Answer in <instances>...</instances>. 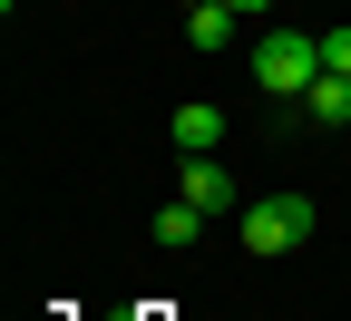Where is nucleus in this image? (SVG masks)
Returning a JSON list of instances; mask_svg holds the SVG:
<instances>
[{
    "mask_svg": "<svg viewBox=\"0 0 351 321\" xmlns=\"http://www.w3.org/2000/svg\"><path fill=\"white\" fill-rule=\"evenodd\" d=\"M313 78H322V29H263L254 39V88H263V98L302 107Z\"/></svg>",
    "mask_w": 351,
    "mask_h": 321,
    "instance_id": "1",
    "label": "nucleus"
},
{
    "mask_svg": "<svg viewBox=\"0 0 351 321\" xmlns=\"http://www.w3.org/2000/svg\"><path fill=\"white\" fill-rule=\"evenodd\" d=\"M302 234H313V195H254L244 205V244L254 253H293Z\"/></svg>",
    "mask_w": 351,
    "mask_h": 321,
    "instance_id": "2",
    "label": "nucleus"
},
{
    "mask_svg": "<svg viewBox=\"0 0 351 321\" xmlns=\"http://www.w3.org/2000/svg\"><path fill=\"white\" fill-rule=\"evenodd\" d=\"M176 195H186L195 214H234V175H225V156H186V175H176Z\"/></svg>",
    "mask_w": 351,
    "mask_h": 321,
    "instance_id": "3",
    "label": "nucleus"
},
{
    "mask_svg": "<svg viewBox=\"0 0 351 321\" xmlns=\"http://www.w3.org/2000/svg\"><path fill=\"white\" fill-rule=\"evenodd\" d=\"M176 146H186V156H215V146H225V107L186 98V107H176Z\"/></svg>",
    "mask_w": 351,
    "mask_h": 321,
    "instance_id": "4",
    "label": "nucleus"
},
{
    "mask_svg": "<svg viewBox=\"0 0 351 321\" xmlns=\"http://www.w3.org/2000/svg\"><path fill=\"white\" fill-rule=\"evenodd\" d=\"M205 224H215V214H195L186 195H166V205H156V224H147V244H166V253H186V244L205 234Z\"/></svg>",
    "mask_w": 351,
    "mask_h": 321,
    "instance_id": "5",
    "label": "nucleus"
},
{
    "mask_svg": "<svg viewBox=\"0 0 351 321\" xmlns=\"http://www.w3.org/2000/svg\"><path fill=\"white\" fill-rule=\"evenodd\" d=\"M302 127H351V78H313V98H302Z\"/></svg>",
    "mask_w": 351,
    "mask_h": 321,
    "instance_id": "6",
    "label": "nucleus"
},
{
    "mask_svg": "<svg viewBox=\"0 0 351 321\" xmlns=\"http://www.w3.org/2000/svg\"><path fill=\"white\" fill-rule=\"evenodd\" d=\"M186 49H234V10H225V0H205V10H186Z\"/></svg>",
    "mask_w": 351,
    "mask_h": 321,
    "instance_id": "7",
    "label": "nucleus"
},
{
    "mask_svg": "<svg viewBox=\"0 0 351 321\" xmlns=\"http://www.w3.org/2000/svg\"><path fill=\"white\" fill-rule=\"evenodd\" d=\"M322 68H332V78H351V20H332V29H322Z\"/></svg>",
    "mask_w": 351,
    "mask_h": 321,
    "instance_id": "8",
    "label": "nucleus"
},
{
    "mask_svg": "<svg viewBox=\"0 0 351 321\" xmlns=\"http://www.w3.org/2000/svg\"><path fill=\"white\" fill-rule=\"evenodd\" d=\"M225 10H234V20H263V10H274V0H225Z\"/></svg>",
    "mask_w": 351,
    "mask_h": 321,
    "instance_id": "9",
    "label": "nucleus"
}]
</instances>
